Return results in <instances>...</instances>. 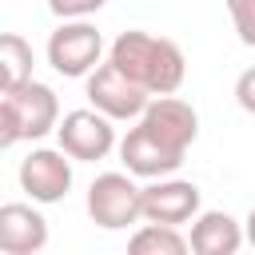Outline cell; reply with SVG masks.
Segmentation results:
<instances>
[{"mask_svg": "<svg viewBox=\"0 0 255 255\" xmlns=\"http://www.w3.org/2000/svg\"><path fill=\"white\" fill-rule=\"evenodd\" d=\"M163 143H171L175 151H187L199 135V116L187 100H175V96H155L147 104V112L139 116Z\"/></svg>", "mask_w": 255, "mask_h": 255, "instance_id": "10", "label": "cell"}, {"mask_svg": "<svg viewBox=\"0 0 255 255\" xmlns=\"http://www.w3.org/2000/svg\"><path fill=\"white\" fill-rule=\"evenodd\" d=\"M191 251L195 255H235L243 247V227L227 211H199L191 219Z\"/></svg>", "mask_w": 255, "mask_h": 255, "instance_id": "12", "label": "cell"}, {"mask_svg": "<svg viewBox=\"0 0 255 255\" xmlns=\"http://www.w3.org/2000/svg\"><path fill=\"white\" fill-rule=\"evenodd\" d=\"M183 155H187V151H175L171 143H163L143 120L120 139V159H124V167H128L131 175H143V179H163V175H171V171L183 163Z\"/></svg>", "mask_w": 255, "mask_h": 255, "instance_id": "7", "label": "cell"}, {"mask_svg": "<svg viewBox=\"0 0 255 255\" xmlns=\"http://www.w3.org/2000/svg\"><path fill=\"white\" fill-rule=\"evenodd\" d=\"M52 128H60V100L48 84L24 80L16 88H0V147L40 139Z\"/></svg>", "mask_w": 255, "mask_h": 255, "instance_id": "2", "label": "cell"}, {"mask_svg": "<svg viewBox=\"0 0 255 255\" xmlns=\"http://www.w3.org/2000/svg\"><path fill=\"white\" fill-rule=\"evenodd\" d=\"M235 100L247 116H255V68H247L239 80H235Z\"/></svg>", "mask_w": 255, "mask_h": 255, "instance_id": "17", "label": "cell"}, {"mask_svg": "<svg viewBox=\"0 0 255 255\" xmlns=\"http://www.w3.org/2000/svg\"><path fill=\"white\" fill-rule=\"evenodd\" d=\"M88 100L112 120H139L151 104V92L139 88L128 72H120L112 60L88 72Z\"/></svg>", "mask_w": 255, "mask_h": 255, "instance_id": "4", "label": "cell"}, {"mask_svg": "<svg viewBox=\"0 0 255 255\" xmlns=\"http://www.w3.org/2000/svg\"><path fill=\"white\" fill-rule=\"evenodd\" d=\"M231 20H235V32L247 48H255V0H223Z\"/></svg>", "mask_w": 255, "mask_h": 255, "instance_id": "15", "label": "cell"}, {"mask_svg": "<svg viewBox=\"0 0 255 255\" xmlns=\"http://www.w3.org/2000/svg\"><path fill=\"white\" fill-rule=\"evenodd\" d=\"M243 235H247V243L255 247V207L247 211V223H243Z\"/></svg>", "mask_w": 255, "mask_h": 255, "instance_id": "18", "label": "cell"}, {"mask_svg": "<svg viewBox=\"0 0 255 255\" xmlns=\"http://www.w3.org/2000/svg\"><path fill=\"white\" fill-rule=\"evenodd\" d=\"M128 247H131V255H183V251H191V239H183L179 227L147 223L128 239Z\"/></svg>", "mask_w": 255, "mask_h": 255, "instance_id": "13", "label": "cell"}, {"mask_svg": "<svg viewBox=\"0 0 255 255\" xmlns=\"http://www.w3.org/2000/svg\"><path fill=\"white\" fill-rule=\"evenodd\" d=\"M108 60L120 72H128L139 88H147L151 96H171L187 76V60H183L179 44L151 36V32H120L112 40Z\"/></svg>", "mask_w": 255, "mask_h": 255, "instance_id": "1", "label": "cell"}, {"mask_svg": "<svg viewBox=\"0 0 255 255\" xmlns=\"http://www.w3.org/2000/svg\"><path fill=\"white\" fill-rule=\"evenodd\" d=\"M20 187L36 203H60L72 187V155L60 147H36L32 155L20 159Z\"/></svg>", "mask_w": 255, "mask_h": 255, "instance_id": "8", "label": "cell"}, {"mask_svg": "<svg viewBox=\"0 0 255 255\" xmlns=\"http://www.w3.org/2000/svg\"><path fill=\"white\" fill-rule=\"evenodd\" d=\"M100 56H104V36L88 20H64L48 36V64L60 76H88L92 68H100Z\"/></svg>", "mask_w": 255, "mask_h": 255, "instance_id": "5", "label": "cell"}, {"mask_svg": "<svg viewBox=\"0 0 255 255\" xmlns=\"http://www.w3.org/2000/svg\"><path fill=\"white\" fill-rule=\"evenodd\" d=\"M108 0H48V8L60 16V20H84L92 12H100Z\"/></svg>", "mask_w": 255, "mask_h": 255, "instance_id": "16", "label": "cell"}, {"mask_svg": "<svg viewBox=\"0 0 255 255\" xmlns=\"http://www.w3.org/2000/svg\"><path fill=\"white\" fill-rule=\"evenodd\" d=\"M32 80V44L16 32L0 36V88H16Z\"/></svg>", "mask_w": 255, "mask_h": 255, "instance_id": "14", "label": "cell"}, {"mask_svg": "<svg viewBox=\"0 0 255 255\" xmlns=\"http://www.w3.org/2000/svg\"><path fill=\"white\" fill-rule=\"evenodd\" d=\"M48 243V219L32 203L0 207V251L4 255H36Z\"/></svg>", "mask_w": 255, "mask_h": 255, "instance_id": "11", "label": "cell"}, {"mask_svg": "<svg viewBox=\"0 0 255 255\" xmlns=\"http://www.w3.org/2000/svg\"><path fill=\"white\" fill-rule=\"evenodd\" d=\"M56 135H60V147L72 159H84V163H96V159H104L116 147L112 116H104L100 108H76V112H68L60 120Z\"/></svg>", "mask_w": 255, "mask_h": 255, "instance_id": "6", "label": "cell"}, {"mask_svg": "<svg viewBox=\"0 0 255 255\" xmlns=\"http://www.w3.org/2000/svg\"><path fill=\"white\" fill-rule=\"evenodd\" d=\"M199 215V187L191 179H155L151 187H143V219L147 223H167V227H183Z\"/></svg>", "mask_w": 255, "mask_h": 255, "instance_id": "9", "label": "cell"}, {"mask_svg": "<svg viewBox=\"0 0 255 255\" xmlns=\"http://www.w3.org/2000/svg\"><path fill=\"white\" fill-rule=\"evenodd\" d=\"M88 215L104 231H124L143 219V187L131 183V171H104L88 187Z\"/></svg>", "mask_w": 255, "mask_h": 255, "instance_id": "3", "label": "cell"}]
</instances>
